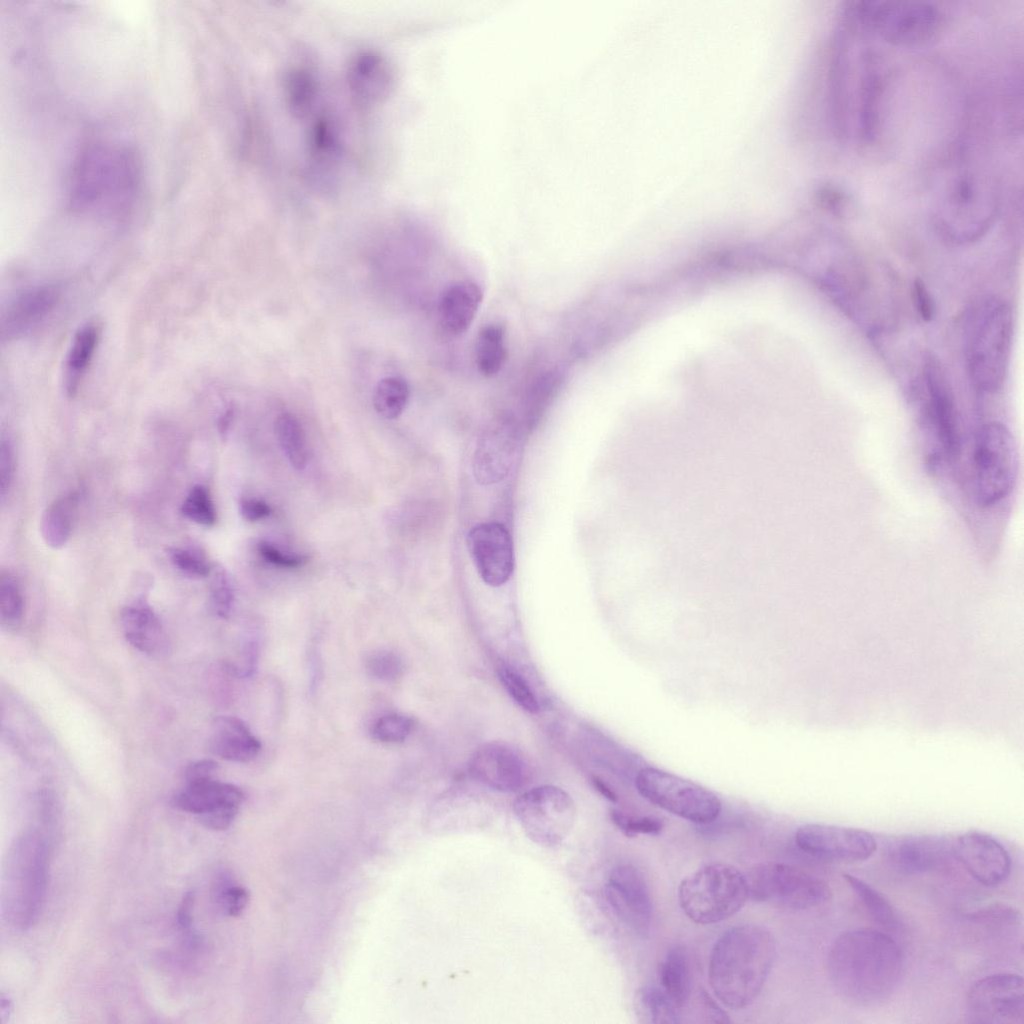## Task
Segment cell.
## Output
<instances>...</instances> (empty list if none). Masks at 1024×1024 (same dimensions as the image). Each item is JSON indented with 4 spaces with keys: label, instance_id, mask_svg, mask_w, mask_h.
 <instances>
[{
    "label": "cell",
    "instance_id": "obj_1",
    "mask_svg": "<svg viewBox=\"0 0 1024 1024\" xmlns=\"http://www.w3.org/2000/svg\"><path fill=\"white\" fill-rule=\"evenodd\" d=\"M903 953L883 931L860 928L846 931L832 943L827 957L828 975L836 993L857 1006H875L888 1000L900 983Z\"/></svg>",
    "mask_w": 1024,
    "mask_h": 1024
},
{
    "label": "cell",
    "instance_id": "obj_2",
    "mask_svg": "<svg viewBox=\"0 0 1024 1024\" xmlns=\"http://www.w3.org/2000/svg\"><path fill=\"white\" fill-rule=\"evenodd\" d=\"M141 187V167L125 144L100 141L77 156L70 175L69 203L73 210L104 218L126 215Z\"/></svg>",
    "mask_w": 1024,
    "mask_h": 1024
},
{
    "label": "cell",
    "instance_id": "obj_3",
    "mask_svg": "<svg viewBox=\"0 0 1024 1024\" xmlns=\"http://www.w3.org/2000/svg\"><path fill=\"white\" fill-rule=\"evenodd\" d=\"M776 958V943L754 924L731 927L715 942L708 964L712 991L727 1007L739 1010L761 993Z\"/></svg>",
    "mask_w": 1024,
    "mask_h": 1024
},
{
    "label": "cell",
    "instance_id": "obj_4",
    "mask_svg": "<svg viewBox=\"0 0 1024 1024\" xmlns=\"http://www.w3.org/2000/svg\"><path fill=\"white\" fill-rule=\"evenodd\" d=\"M50 846L37 829L25 831L9 850L4 873V905L18 929L31 928L42 911L48 883Z\"/></svg>",
    "mask_w": 1024,
    "mask_h": 1024
},
{
    "label": "cell",
    "instance_id": "obj_5",
    "mask_svg": "<svg viewBox=\"0 0 1024 1024\" xmlns=\"http://www.w3.org/2000/svg\"><path fill=\"white\" fill-rule=\"evenodd\" d=\"M861 32L900 47L929 43L940 33L944 17L934 4L919 1H859L846 11Z\"/></svg>",
    "mask_w": 1024,
    "mask_h": 1024
},
{
    "label": "cell",
    "instance_id": "obj_6",
    "mask_svg": "<svg viewBox=\"0 0 1024 1024\" xmlns=\"http://www.w3.org/2000/svg\"><path fill=\"white\" fill-rule=\"evenodd\" d=\"M998 210L995 186L983 174L964 170L944 187L935 209V223L947 237L969 241L990 227Z\"/></svg>",
    "mask_w": 1024,
    "mask_h": 1024
},
{
    "label": "cell",
    "instance_id": "obj_7",
    "mask_svg": "<svg viewBox=\"0 0 1024 1024\" xmlns=\"http://www.w3.org/2000/svg\"><path fill=\"white\" fill-rule=\"evenodd\" d=\"M1013 336V314L1000 301L985 303L974 315L968 333L966 357L975 387L994 392L1003 385Z\"/></svg>",
    "mask_w": 1024,
    "mask_h": 1024
},
{
    "label": "cell",
    "instance_id": "obj_8",
    "mask_svg": "<svg viewBox=\"0 0 1024 1024\" xmlns=\"http://www.w3.org/2000/svg\"><path fill=\"white\" fill-rule=\"evenodd\" d=\"M684 914L701 925L721 922L735 915L749 898L746 875L726 863L706 864L685 877L678 887Z\"/></svg>",
    "mask_w": 1024,
    "mask_h": 1024
},
{
    "label": "cell",
    "instance_id": "obj_9",
    "mask_svg": "<svg viewBox=\"0 0 1024 1024\" xmlns=\"http://www.w3.org/2000/svg\"><path fill=\"white\" fill-rule=\"evenodd\" d=\"M975 493L980 504L991 506L1012 489L1017 474L1014 439L1001 423L990 422L977 432L973 449Z\"/></svg>",
    "mask_w": 1024,
    "mask_h": 1024
},
{
    "label": "cell",
    "instance_id": "obj_10",
    "mask_svg": "<svg viewBox=\"0 0 1024 1024\" xmlns=\"http://www.w3.org/2000/svg\"><path fill=\"white\" fill-rule=\"evenodd\" d=\"M635 787L651 804L693 823H711L721 812V801L713 792L658 768H642Z\"/></svg>",
    "mask_w": 1024,
    "mask_h": 1024
},
{
    "label": "cell",
    "instance_id": "obj_11",
    "mask_svg": "<svg viewBox=\"0 0 1024 1024\" xmlns=\"http://www.w3.org/2000/svg\"><path fill=\"white\" fill-rule=\"evenodd\" d=\"M747 877L749 898L788 910H807L832 898L830 886L808 872L784 863L754 867Z\"/></svg>",
    "mask_w": 1024,
    "mask_h": 1024
},
{
    "label": "cell",
    "instance_id": "obj_12",
    "mask_svg": "<svg viewBox=\"0 0 1024 1024\" xmlns=\"http://www.w3.org/2000/svg\"><path fill=\"white\" fill-rule=\"evenodd\" d=\"M513 811L527 837L546 848L557 847L567 838L577 816L571 796L553 785L522 793L514 800Z\"/></svg>",
    "mask_w": 1024,
    "mask_h": 1024
},
{
    "label": "cell",
    "instance_id": "obj_13",
    "mask_svg": "<svg viewBox=\"0 0 1024 1024\" xmlns=\"http://www.w3.org/2000/svg\"><path fill=\"white\" fill-rule=\"evenodd\" d=\"M1023 995L1021 975L1000 972L982 977L968 990L967 1019L980 1024H1023Z\"/></svg>",
    "mask_w": 1024,
    "mask_h": 1024
},
{
    "label": "cell",
    "instance_id": "obj_14",
    "mask_svg": "<svg viewBox=\"0 0 1024 1024\" xmlns=\"http://www.w3.org/2000/svg\"><path fill=\"white\" fill-rule=\"evenodd\" d=\"M795 843L815 859L844 864L866 861L878 847L875 837L865 830L820 823L800 826Z\"/></svg>",
    "mask_w": 1024,
    "mask_h": 1024
},
{
    "label": "cell",
    "instance_id": "obj_15",
    "mask_svg": "<svg viewBox=\"0 0 1024 1024\" xmlns=\"http://www.w3.org/2000/svg\"><path fill=\"white\" fill-rule=\"evenodd\" d=\"M924 381L928 393L926 423L933 439L927 449L928 463L936 466L953 456L957 449L956 414L949 382L941 364L934 356L924 363Z\"/></svg>",
    "mask_w": 1024,
    "mask_h": 1024
},
{
    "label": "cell",
    "instance_id": "obj_16",
    "mask_svg": "<svg viewBox=\"0 0 1024 1024\" xmlns=\"http://www.w3.org/2000/svg\"><path fill=\"white\" fill-rule=\"evenodd\" d=\"M243 801V792L235 785L213 778L187 782L173 797V804L196 815L213 830H225L234 821Z\"/></svg>",
    "mask_w": 1024,
    "mask_h": 1024
},
{
    "label": "cell",
    "instance_id": "obj_17",
    "mask_svg": "<svg viewBox=\"0 0 1024 1024\" xmlns=\"http://www.w3.org/2000/svg\"><path fill=\"white\" fill-rule=\"evenodd\" d=\"M606 898L619 919L636 935H649L652 923V901L646 881L634 866L622 864L609 874Z\"/></svg>",
    "mask_w": 1024,
    "mask_h": 1024
},
{
    "label": "cell",
    "instance_id": "obj_18",
    "mask_svg": "<svg viewBox=\"0 0 1024 1024\" xmlns=\"http://www.w3.org/2000/svg\"><path fill=\"white\" fill-rule=\"evenodd\" d=\"M467 545L477 572L487 585L498 587L510 579L514 550L505 525L487 522L474 526L468 533Z\"/></svg>",
    "mask_w": 1024,
    "mask_h": 1024
},
{
    "label": "cell",
    "instance_id": "obj_19",
    "mask_svg": "<svg viewBox=\"0 0 1024 1024\" xmlns=\"http://www.w3.org/2000/svg\"><path fill=\"white\" fill-rule=\"evenodd\" d=\"M953 856L977 882L987 887L1002 884L1011 872L1008 851L987 833L970 831L954 838Z\"/></svg>",
    "mask_w": 1024,
    "mask_h": 1024
},
{
    "label": "cell",
    "instance_id": "obj_20",
    "mask_svg": "<svg viewBox=\"0 0 1024 1024\" xmlns=\"http://www.w3.org/2000/svg\"><path fill=\"white\" fill-rule=\"evenodd\" d=\"M886 858L896 870L923 874L943 868L953 858V839L942 835H905L886 847Z\"/></svg>",
    "mask_w": 1024,
    "mask_h": 1024
},
{
    "label": "cell",
    "instance_id": "obj_21",
    "mask_svg": "<svg viewBox=\"0 0 1024 1024\" xmlns=\"http://www.w3.org/2000/svg\"><path fill=\"white\" fill-rule=\"evenodd\" d=\"M471 776L482 785L500 792H515L526 782L527 770L522 757L502 743L479 747L469 762Z\"/></svg>",
    "mask_w": 1024,
    "mask_h": 1024
},
{
    "label": "cell",
    "instance_id": "obj_22",
    "mask_svg": "<svg viewBox=\"0 0 1024 1024\" xmlns=\"http://www.w3.org/2000/svg\"><path fill=\"white\" fill-rule=\"evenodd\" d=\"M517 445L515 429L509 423L490 426L479 438L474 453L477 481L486 485L501 481L512 466Z\"/></svg>",
    "mask_w": 1024,
    "mask_h": 1024
},
{
    "label": "cell",
    "instance_id": "obj_23",
    "mask_svg": "<svg viewBox=\"0 0 1024 1024\" xmlns=\"http://www.w3.org/2000/svg\"><path fill=\"white\" fill-rule=\"evenodd\" d=\"M59 297L55 285L36 286L18 295L3 312L2 340H14L32 330L52 312Z\"/></svg>",
    "mask_w": 1024,
    "mask_h": 1024
},
{
    "label": "cell",
    "instance_id": "obj_24",
    "mask_svg": "<svg viewBox=\"0 0 1024 1024\" xmlns=\"http://www.w3.org/2000/svg\"><path fill=\"white\" fill-rule=\"evenodd\" d=\"M347 81L353 96L362 104L384 100L393 84V70L388 60L377 51L359 52L351 60Z\"/></svg>",
    "mask_w": 1024,
    "mask_h": 1024
},
{
    "label": "cell",
    "instance_id": "obj_25",
    "mask_svg": "<svg viewBox=\"0 0 1024 1024\" xmlns=\"http://www.w3.org/2000/svg\"><path fill=\"white\" fill-rule=\"evenodd\" d=\"M208 749L222 759L244 763L259 754L261 743L241 719L219 716L212 722Z\"/></svg>",
    "mask_w": 1024,
    "mask_h": 1024
},
{
    "label": "cell",
    "instance_id": "obj_26",
    "mask_svg": "<svg viewBox=\"0 0 1024 1024\" xmlns=\"http://www.w3.org/2000/svg\"><path fill=\"white\" fill-rule=\"evenodd\" d=\"M121 624L127 641L150 656L168 652V640L162 624L151 607L139 601L121 612Z\"/></svg>",
    "mask_w": 1024,
    "mask_h": 1024
},
{
    "label": "cell",
    "instance_id": "obj_27",
    "mask_svg": "<svg viewBox=\"0 0 1024 1024\" xmlns=\"http://www.w3.org/2000/svg\"><path fill=\"white\" fill-rule=\"evenodd\" d=\"M483 294L472 281H460L448 287L439 304L440 323L453 336L463 334L473 322Z\"/></svg>",
    "mask_w": 1024,
    "mask_h": 1024
},
{
    "label": "cell",
    "instance_id": "obj_28",
    "mask_svg": "<svg viewBox=\"0 0 1024 1024\" xmlns=\"http://www.w3.org/2000/svg\"><path fill=\"white\" fill-rule=\"evenodd\" d=\"M100 341V328L95 323L83 325L75 333L65 360V389L74 396L89 368Z\"/></svg>",
    "mask_w": 1024,
    "mask_h": 1024
},
{
    "label": "cell",
    "instance_id": "obj_29",
    "mask_svg": "<svg viewBox=\"0 0 1024 1024\" xmlns=\"http://www.w3.org/2000/svg\"><path fill=\"white\" fill-rule=\"evenodd\" d=\"M661 988L681 1009L688 1003L692 976L687 951L681 944L669 948L659 967Z\"/></svg>",
    "mask_w": 1024,
    "mask_h": 1024
},
{
    "label": "cell",
    "instance_id": "obj_30",
    "mask_svg": "<svg viewBox=\"0 0 1024 1024\" xmlns=\"http://www.w3.org/2000/svg\"><path fill=\"white\" fill-rule=\"evenodd\" d=\"M77 496L71 493L54 500L42 514L41 534L52 549L63 548L70 539Z\"/></svg>",
    "mask_w": 1024,
    "mask_h": 1024
},
{
    "label": "cell",
    "instance_id": "obj_31",
    "mask_svg": "<svg viewBox=\"0 0 1024 1024\" xmlns=\"http://www.w3.org/2000/svg\"><path fill=\"white\" fill-rule=\"evenodd\" d=\"M339 151V135L335 123L329 117H320L313 126L310 138V160L312 167L318 170L316 174L323 176L325 168L334 167Z\"/></svg>",
    "mask_w": 1024,
    "mask_h": 1024
},
{
    "label": "cell",
    "instance_id": "obj_32",
    "mask_svg": "<svg viewBox=\"0 0 1024 1024\" xmlns=\"http://www.w3.org/2000/svg\"><path fill=\"white\" fill-rule=\"evenodd\" d=\"M843 878L875 922L885 928L898 927V914L885 895L857 876L844 874Z\"/></svg>",
    "mask_w": 1024,
    "mask_h": 1024
},
{
    "label": "cell",
    "instance_id": "obj_33",
    "mask_svg": "<svg viewBox=\"0 0 1024 1024\" xmlns=\"http://www.w3.org/2000/svg\"><path fill=\"white\" fill-rule=\"evenodd\" d=\"M504 329L497 324L483 327L477 337L475 359L478 370L484 376L497 374L506 358Z\"/></svg>",
    "mask_w": 1024,
    "mask_h": 1024
},
{
    "label": "cell",
    "instance_id": "obj_34",
    "mask_svg": "<svg viewBox=\"0 0 1024 1024\" xmlns=\"http://www.w3.org/2000/svg\"><path fill=\"white\" fill-rule=\"evenodd\" d=\"M639 1014L644 1022L668 1024L682 1022L680 1008L661 988L656 986L642 987L636 996Z\"/></svg>",
    "mask_w": 1024,
    "mask_h": 1024
},
{
    "label": "cell",
    "instance_id": "obj_35",
    "mask_svg": "<svg viewBox=\"0 0 1024 1024\" xmlns=\"http://www.w3.org/2000/svg\"><path fill=\"white\" fill-rule=\"evenodd\" d=\"M275 433L291 465L297 470H303L308 452L305 434L298 419L288 412L280 414L275 421Z\"/></svg>",
    "mask_w": 1024,
    "mask_h": 1024
},
{
    "label": "cell",
    "instance_id": "obj_36",
    "mask_svg": "<svg viewBox=\"0 0 1024 1024\" xmlns=\"http://www.w3.org/2000/svg\"><path fill=\"white\" fill-rule=\"evenodd\" d=\"M410 395L405 379L390 376L381 379L373 394L376 412L386 419H395L404 411Z\"/></svg>",
    "mask_w": 1024,
    "mask_h": 1024
},
{
    "label": "cell",
    "instance_id": "obj_37",
    "mask_svg": "<svg viewBox=\"0 0 1024 1024\" xmlns=\"http://www.w3.org/2000/svg\"><path fill=\"white\" fill-rule=\"evenodd\" d=\"M317 94L313 74L304 68L292 69L286 79V95L291 111L303 117L312 109Z\"/></svg>",
    "mask_w": 1024,
    "mask_h": 1024
},
{
    "label": "cell",
    "instance_id": "obj_38",
    "mask_svg": "<svg viewBox=\"0 0 1024 1024\" xmlns=\"http://www.w3.org/2000/svg\"><path fill=\"white\" fill-rule=\"evenodd\" d=\"M24 600L16 577L9 571L0 575V615L7 628H17L23 619Z\"/></svg>",
    "mask_w": 1024,
    "mask_h": 1024
},
{
    "label": "cell",
    "instance_id": "obj_39",
    "mask_svg": "<svg viewBox=\"0 0 1024 1024\" xmlns=\"http://www.w3.org/2000/svg\"><path fill=\"white\" fill-rule=\"evenodd\" d=\"M181 513L189 520L206 527L216 522V510L209 490L203 485L194 486L181 505Z\"/></svg>",
    "mask_w": 1024,
    "mask_h": 1024
},
{
    "label": "cell",
    "instance_id": "obj_40",
    "mask_svg": "<svg viewBox=\"0 0 1024 1024\" xmlns=\"http://www.w3.org/2000/svg\"><path fill=\"white\" fill-rule=\"evenodd\" d=\"M498 675L511 698L522 709L532 714L538 713V700L521 675L508 667H500Z\"/></svg>",
    "mask_w": 1024,
    "mask_h": 1024
},
{
    "label": "cell",
    "instance_id": "obj_41",
    "mask_svg": "<svg viewBox=\"0 0 1024 1024\" xmlns=\"http://www.w3.org/2000/svg\"><path fill=\"white\" fill-rule=\"evenodd\" d=\"M413 720L405 715L389 714L379 718L371 729L374 739L384 743L404 741L411 733Z\"/></svg>",
    "mask_w": 1024,
    "mask_h": 1024
},
{
    "label": "cell",
    "instance_id": "obj_42",
    "mask_svg": "<svg viewBox=\"0 0 1024 1024\" xmlns=\"http://www.w3.org/2000/svg\"><path fill=\"white\" fill-rule=\"evenodd\" d=\"M211 574L210 597L212 607L219 617L228 618L234 602L233 587L229 575L220 566L212 568Z\"/></svg>",
    "mask_w": 1024,
    "mask_h": 1024
},
{
    "label": "cell",
    "instance_id": "obj_43",
    "mask_svg": "<svg viewBox=\"0 0 1024 1024\" xmlns=\"http://www.w3.org/2000/svg\"><path fill=\"white\" fill-rule=\"evenodd\" d=\"M168 554L174 566L189 577L202 578L211 574L212 568L205 557L193 549L173 547Z\"/></svg>",
    "mask_w": 1024,
    "mask_h": 1024
},
{
    "label": "cell",
    "instance_id": "obj_44",
    "mask_svg": "<svg viewBox=\"0 0 1024 1024\" xmlns=\"http://www.w3.org/2000/svg\"><path fill=\"white\" fill-rule=\"evenodd\" d=\"M366 668L370 675L383 681L397 679L403 671L401 658L391 651H377L366 660Z\"/></svg>",
    "mask_w": 1024,
    "mask_h": 1024
},
{
    "label": "cell",
    "instance_id": "obj_45",
    "mask_svg": "<svg viewBox=\"0 0 1024 1024\" xmlns=\"http://www.w3.org/2000/svg\"><path fill=\"white\" fill-rule=\"evenodd\" d=\"M610 816L613 823L629 837L637 834H658L663 828V823L653 817H630L617 810H613Z\"/></svg>",
    "mask_w": 1024,
    "mask_h": 1024
},
{
    "label": "cell",
    "instance_id": "obj_46",
    "mask_svg": "<svg viewBox=\"0 0 1024 1024\" xmlns=\"http://www.w3.org/2000/svg\"><path fill=\"white\" fill-rule=\"evenodd\" d=\"M218 899L223 912L228 916L235 917L245 909L249 893L242 886L228 883L221 886Z\"/></svg>",
    "mask_w": 1024,
    "mask_h": 1024
},
{
    "label": "cell",
    "instance_id": "obj_47",
    "mask_svg": "<svg viewBox=\"0 0 1024 1024\" xmlns=\"http://www.w3.org/2000/svg\"><path fill=\"white\" fill-rule=\"evenodd\" d=\"M15 473L14 449L9 439L2 438L0 444V494L4 501L12 485Z\"/></svg>",
    "mask_w": 1024,
    "mask_h": 1024
},
{
    "label": "cell",
    "instance_id": "obj_48",
    "mask_svg": "<svg viewBox=\"0 0 1024 1024\" xmlns=\"http://www.w3.org/2000/svg\"><path fill=\"white\" fill-rule=\"evenodd\" d=\"M258 663V644L254 641L247 642L236 662L227 663L226 669L230 674L244 678L250 677L254 674L257 669Z\"/></svg>",
    "mask_w": 1024,
    "mask_h": 1024
},
{
    "label": "cell",
    "instance_id": "obj_49",
    "mask_svg": "<svg viewBox=\"0 0 1024 1024\" xmlns=\"http://www.w3.org/2000/svg\"><path fill=\"white\" fill-rule=\"evenodd\" d=\"M258 552L267 562L284 568L301 567L308 560V557L304 555L283 553L278 548L264 541L258 544Z\"/></svg>",
    "mask_w": 1024,
    "mask_h": 1024
},
{
    "label": "cell",
    "instance_id": "obj_50",
    "mask_svg": "<svg viewBox=\"0 0 1024 1024\" xmlns=\"http://www.w3.org/2000/svg\"><path fill=\"white\" fill-rule=\"evenodd\" d=\"M913 291L919 316L926 322L931 321L935 313L934 301L925 283L920 278L915 280Z\"/></svg>",
    "mask_w": 1024,
    "mask_h": 1024
},
{
    "label": "cell",
    "instance_id": "obj_51",
    "mask_svg": "<svg viewBox=\"0 0 1024 1024\" xmlns=\"http://www.w3.org/2000/svg\"><path fill=\"white\" fill-rule=\"evenodd\" d=\"M271 507L259 499L245 498L240 502V513L247 521H258L270 515Z\"/></svg>",
    "mask_w": 1024,
    "mask_h": 1024
},
{
    "label": "cell",
    "instance_id": "obj_52",
    "mask_svg": "<svg viewBox=\"0 0 1024 1024\" xmlns=\"http://www.w3.org/2000/svg\"><path fill=\"white\" fill-rule=\"evenodd\" d=\"M218 769L216 761L211 759L198 760L191 763L185 770V779L187 782H193L198 780H204L213 778V775Z\"/></svg>",
    "mask_w": 1024,
    "mask_h": 1024
},
{
    "label": "cell",
    "instance_id": "obj_53",
    "mask_svg": "<svg viewBox=\"0 0 1024 1024\" xmlns=\"http://www.w3.org/2000/svg\"><path fill=\"white\" fill-rule=\"evenodd\" d=\"M195 896L194 893L187 892L180 903L177 910L176 922L179 930L187 932L190 930L192 925V911L194 906Z\"/></svg>",
    "mask_w": 1024,
    "mask_h": 1024
},
{
    "label": "cell",
    "instance_id": "obj_54",
    "mask_svg": "<svg viewBox=\"0 0 1024 1024\" xmlns=\"http://www.w3.org/2000/svg\"><path fill=\"white\" fill-rule=\"evenodd\" d=\"M827 207L836 214H841L845 206L844 194L836 189H829L825 197Z\"/></svg>",
    "mask_w": 1024,
    "mask_h": 1024
},
{
    "label": "cell",
    "instance_id": "obj_55",
    "mask_svg": "<svg viewBox=\"0 0 1024 1024\" xmlns=\"http://www.w3.org/2000/svg\"><path fill=\"white\" fill-rule=\"evenodd\" d=\"M12 1010H13L12 1001L10 1000V998L7 995H5L4 993H1V996H0V1023L1 1024H4V1023H6L9 1020V1018L11 1016V1013H12Z\"/></svg>",
    "mask_w": 1024,
    "mask_h": 1024
},
{
    "label": "cell",
    "instance_id": "obj_56",
    "mask_svg": "<svg viewBox=\"0 0 1024 1024\" xmlns=\"http://www.w3.org/2000/svg\"><path fill=\"white\" fill-rule=\"evenodd\" d=\"M593 785L596 790L601 793L606 799L611 802L617 801V796L601 779L594 777L592 779Z\"/></svg>",
    "mask_w": 1024,
    "mask_h": 1024
},
{
    "label": "cell",
    "instance_id": "obj_57",
    "mask_svg": "<svg viewBox=\"0 0 1024 1024\" xmlns=\"http://www.w3.org/2000/svg\"><path fill=\"white\" fill-rule=\"evenodd\" d=\"M232 419H233V410L232 409H227L222 414V416L219 418V421H218V429H219L220 434H222V435L227 434V432L229 430V427L231 425Z\"/></svg>",
    "mask_w": 1024,
    "mask_h": 1024
}]
</instances>
